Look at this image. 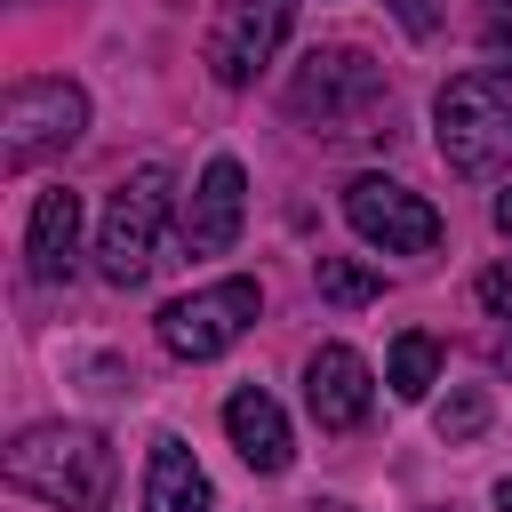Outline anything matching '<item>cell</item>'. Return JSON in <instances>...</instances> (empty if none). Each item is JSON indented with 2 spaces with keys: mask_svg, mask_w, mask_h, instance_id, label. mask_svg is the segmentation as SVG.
Here are the masks:
<instances>
[{
  "mask_svg": "<svg viewBox=\"0 0 512 512\" xmlns=\"http://www.w3.org/2000/svg\"><path fill=\"white\" fill-rule=\"evenodd\" d=\"M0 472H8L16 496L48 504V512H104L112 480H120L112 440L96 424H32V432H16L8 456H0Z\"/></svg>",
  "mask_w": 512,
  "mask_h": 512,
  "instance_id": "obj_1",
  "label": "cell"
},
{
  "mask_svg": "<svg viewBox=\"0 0 512 512\" xmlns=\"http://www.w3.org/2000/svg\"><path fill=\"white\" fill-rule=\"evenodd\" d=\"M288 120L312 128V136H376V120L392 112V80L368 48H304V64L288 72L280 88Z\"/></svg>",
  "mask_w": 512,
  "mask_h": 512,
  "instance_id": "obj_2",
  "label": "cell"
},
{
  "mask_svg": "<svg viewBox=\"0 0 512 512\" xmlns=\"http://www.w3.org/2000/svg\"><path fill=\"white\" fill-rule=\"evenodd\" d=\"M432 136H440V160L472 184L504 176L512 160V88L496 72H456L440 96H432Z\"/></svg>",
  "mask_w": 512,
  "mask_h": 512,
  "instance_id": "obj_3",
  "label": "cell"
},
{
  "mask_svg": "<svg viewBox=\"0 0 512 512\" xmlns=\"http://www.w3.org/2000/svg\"><path fill=\"white\" fill-rule=\"evenodd\" d=\"M168 200H176V176H168L160 160H144V168L104 200V224H96V272H104L112 288H136V280L160 264Z\"/></svg>",
  "mask_w": 512,
  "mask_h": 512,
  "instance_id": "obj_4",
  "label": "cell"
},
{
  "mask_svg": "<svg viewBox=\"0 0 512 512\" xmlns=\"http://www.w3.org/2000/svg\"><path fill=\"white\" fill-rule=\"evenodd\" d=\"M88 128V96L80 80H16L8 104H0V168L24 176L40 160H64Z\"/></svg>",
  "mask_w": 512,
  "mask_h": 512,
  "instance_id": "obj_5",
  "label": "cell"
},
{
  "mask_svg": "<svg viewBox=\"0 0 512 512\" xmlns=\"http://www.w3.org/2000/svg\"><path fill=\"white\" fill-rule=\"evenodd\" d=\"M256 312H264L256 280H216V288H192V296H176L160 312V344L176 360H216V352H232L256 328Z\"/></svg>",
  "mask_w": 512,
  "mask_h": 512,
  "instance_id": "obj_6",
  "label": "cell"
},
{
  "mask_svg": "<svg viewBox=\"0 0 512 512\" xmlns=\"http://www.w3.org/2000/svg\"><path fill=\"white\" fill-rule=\"evenodd\" d=\"M344 224L384 256H432L440 248V208L424 192L392 184V176H352L344 184Z\"/></svg>",
  "mask_w": 512,
  "mask_h": 512,
  "instance_id": "obj_7",
  "label": "cell"
},
{
  "mask_svg": "<svg viewBox=\"0 0 512 512\" xmlns=\"http://www.w3.org/2000/svg\"><path fill=\"white\" fill-rule=\"evenodd\" d=\"M288 24H296V0H224L216 8V32H208V72L224 88H248L280 56Z\"/></svg>",
  "mask_w": 512,
  "mask_h": 512,
  "instance_id": "obj_8",
  "label": "cell"
},
{
  "mask_svg": "<svg viewBox=\"0 0 512 512\" xmlns=\"http://www.w3.org/2000/svg\"><path fill=\"white\" fill-rule=\"evenodd\" d=\"M240 216H248V176L240 160H208L200 184L184 192V256H224L240 240Z\"/></svg>",
  "mask_w": 512,
  "mask_h": 512,
  "instance_id": "obj_9",
  "label": "cell"
},
{
  "mask_svg": "<svg viewBox=\"0 0 512 512\" xmlns=\"http://www.w3.org/2000/svg\"><path fill=\"white\" fill-rule=\"evenodd\" d=\"M368 400H376V384H368V360H360L352 344H320V352L304 360V408H312L320 432L368 424Z\"/></svg>",
  "mask_w": 512,
  "mask_h": 512,
  "instance_id": "obj_10",
  "label": "cell"
},
{
  "mask_svg": "<svg viewBox=\"0 0 512 512\" xmlns=\"http://www.w3.org/2000/svg\"><path fill=\"white\" fill-rule=\"evenodd\" d=\"M224 432H232V448H240L248 472H288V464H296V432H288L280 400L256 392V384H240V392L224 400Z\"/></svg>",
  "mask_w": 512,
  "mask_h": 512,
  "instance_id": "obj_11",
  "label": "cell"
},
{
  "mask_svg": "<svg viewBox=\"0 0 512 512\" xmlns=\"http://www.w3.org/2000/svg\"><path fill=\"white\" fill-rule=\"evenodd\" d=\"M24 264H32V280H72V264H80V192H40L32 200V224H24Z\"/></svg>",
  "mask_w": 512,
  "mask_h": 512,
  "instance_id": "obj_12",
  "label": "cell"
},
{
  "mask_svg": "<svg viewBox=\"0 0 512 512\" xmlns=\"http://www.w3.org/2000/svg\"><path fill=\"white\" fill-rule=\"evenodd\" d=\"M144 512H216V488L176 432H160L144 456Z\"/></svg>",
  "mask_w": 512,
  "mask_h": 512,
  "instance_id": "obj_13",
  "label": "cell"
},
{
  "mask_svg": "<svg viewBox=\"0 0 512 512\" xmlns=\"http://www.w3.org/2000/svg\"><path fill=\"white\" fill-rule=\"evenodd\" d=\"M384 384H392V400H424V392L440 384V344H432L424 328L392 336V352H384Z\"/></svg>",
  "mask_w": 512,
  "mask_h": 512,
  "instance_id": "obj_14",
  "label": "cell"
},
{
  "mask_svg": "<svg viewBox=\"0 0 512 512\" xmlns=\"http://www.w3.org/2000/svg\"><path fill=\"white\" fill-rule=\"evenodd\" d=\"M320 296H328V304H344V312H360V304H376V296H384V280H376L360 256H320Z\"/></svg>",
  "mask_w": 512,
  "mask_h": 512,
  "instance_id": "obj_15",
  "label": "cell"
},
{
  "mask_svg": "<svg viewBox=\"0 0 512 512\" xmlns=\"http://www.w3.org/2000/svg\"><path fill=\"white\" fill-rule=\"evenodd\" d=\"M432 424H440V440H472V432L488 424V392H480V384H464V392H448Z\"/></svg>",
  "mask_w": 512,
  "mask_h": 512,
  "instance_id": "obj_16",
  "label": "cell"
},
{
  "mask_svg": "<svg viewBox=\"0 0 512 512\" xmlns=\"http://www.w3.org/2000/svg\"><path fill=\"white\" fill-rule=\"evenodd\" d=\"M472 296H480V312H488V320H512V256H504V264H488V272L472 280Z\"/></svg>",
  "mask_w": 512,
  "mask_h": 512,
  "instance_id": "obj_17",
  "label": "cell"
},
{
  "mask_svg": "<svg viewBox=\"0 0 512 512\" xmlns=\"http://www.w3.org/2000/svg\"><path fill=\"white\" fill-rule=\"evenodd\" d=\"M488 64L512 72V24H488Z\"/></svg>",
  "mask_w": 512,
  "mask_h": 512,
  "instance_id": "obj_18",
  "label": "cell"
},
{
  "mask_svg": "<svg viewBox=\"0 0 512 512\" xmlns=\"http://www.w3.org/2000/svg\"><path fill=\"white\" fill-rule=\"evenodd\" d=\"M400 24H408V32H432V8H424V0H400Z\"/></svg>",
  "mask_w": 512,
  "mask_h": 512,
  "instance_id": "obj_19",
  "label": "cell"
},
{
  "mask_svg": "<svg viewBox=\"0 0 512 512\" xmlns=\"http://www.w3.org/2000/svg\"><path fill=\"white\" fill-rule=\"evenodd\" d=\"M496 232L512 240V192H496Z\"/></svg>",
  "mask_w": 512,
  "mask_h": 512,
  "instance_id": "obj_20",
  "label": "cell"
},
{
  "mask_svg": "<svg viewBox=\"0 0 512 512\" xmlns=\"http://www.w3.org/2000/svg\"><path fill=\"white\" fill-rule=\"evenodd\" d=\"M496 368H504V376H512V328H504V336H496Z\"/></svg>",
  "mask_w": 512,
  "mask_h": 512,
  "instance_id": "obj_21",
  "label": "cell"
},
{
  "mask_svg": "<svg viewBox=\"0 0 512 512\" xmlns=\"http://www.w3.org/2000/svg\"><path fill=\"white\" fill-rule=\"evenodd\" d=\"M496 512H512V480H496Z\"/></svg>",
  "mask_w": 512,
  "mask_h": 512,
  "instance_id": "obj_22",
  "label": "cell"
},
{
  "mask_svg": "<svg viewBox=\"0 0 512 512\" xmlns=\"http://www.w3.org/2000/svg\"><path fill=\"white\" fill-rule=\"evenodd\" d=\"M304 512H344V504H304Z\"/></svg>",
  "mask_w": 512,
  "mask_h": 512,
  "instance_id": "obj_23",
  "label": "cell"
},
{
  "mask_svg": "<svg viewBox=\"0 0 512 512\" xmlns=\"http://www.w3.org/2000/svg\"><path fill=\"white\" fill-rule=\"evenodd\" d=\"M424 512H440V504H424Z\"/></svg>",
  "mask_w": 512,
  "mask_h": 512,
  "instance_id": "obj_24",
  "label": "cell"
},
{
  "mask_svg": "<svg viewBox=\"0 0 512 512\" xmlns=\"http://www.w3.org/2000/svg\"><path fill=\"white\" fill-rule=\"evenodd\" d=\"M496 8H512V0H496Z\"/></svg>",
  "mask_w": 512,
  "mask_h": 512,
  "instance_id": "obj_25",
  "label": "cell"
}]
</instances>
